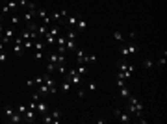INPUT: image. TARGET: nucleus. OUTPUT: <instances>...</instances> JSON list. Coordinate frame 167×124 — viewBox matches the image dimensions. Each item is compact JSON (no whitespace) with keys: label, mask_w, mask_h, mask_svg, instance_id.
Segmentation results:
<instances>
[{"label":"nucleus","mask_w":167,"mask_h":124,"mask_svg":"<svg viewBox=\"0 0 167 124\" xmlns=\"http://www.w3.org/2000/svg\"><path fill=\"white\" fill-rule=\"evenodd\" d=\"M76 35H78V32L73 28V30H69V33H67V39H73V41H76Z\"/></svg>","instance_id":"30"},{"label":"nucleus","mask_w":167,"mask_h":124,"mask_svg":"<svg viewBox=\"0 0 167 124\" xmlns=\"http://www.w3.org/2000/svg\"><path fill=\"white\" fill-rule=\"evenodd\" d=\"M58 54L67 56V48H65V44H58Z\"/></svg>","instance_id":"37"},{"label":"nucleus","mask_w":167,"mask_h":124,"mask_svg":"<svg viewBox=\"0 0 167 124\" xmlns=\"http://www.w3.org/2000/svg\"><path fill=\"white\" fill-rule=\"evenodd\" d=\"M128 100V106H126V111H128V113L132 115V117H138V119H141L143 117V104H141V100L139 98H136V96H128L126 98Z\"/></svg>","instance_id":"1"},{"label":"nucleus","mask_w":167,"mask_h":124,"mask_svg":"<svg viewBox=\"0 0 167 124\" xmlns=\"http://www.w3.org/2000/svg\"><path fill=\"white\" fill-rule=\"evenodd\" d=\"M63 80H67V82H71V85L73 87H82V76L76 72V69L73 67V69H67V74H63Z\"/></svg>","instance_id":"2"},{"label":"nucleus","mask_w":167,"mask_h":124,"mask_svg":"<svg viewBox=\"0 0 167 124\" xmlns=\"http://www.w3.org/2000/svg\"><path fill=\"white\" fill-rule=\"evenodd\" d=\"M117 67H119V71H121V72H126V74H130V76H132V72H134V67H132V65H128V63H125V61H121Z\"/></svg>","instance_id":"8"},{"label":"nucleus","mask_w":167,"mask_h":124,"mask_svg":"<svg viewBox=\"0 0 167 124\" xmlns=\"http://www.w3.org/2000/svg\"><path fill=\"white\" fill-rule=\"evenodd\" d=\"M6 6H8V9H9V11H15V9L19 8V2H15V0H9Z\"/></svg>","instance_id":"26"},{"label":"nucleus","mask_w":167,"mask_h":124,"mask_svg":"<svg viewBox=\"0 0 167 124\" xmlns=\"http://www.w3.org/2000/svg\"><path fill=\"white\" fill-rule=\"evenodd\" d=\"M30 109H33V111H36V107H37V102H30V106H28Z\"/></svg>","instance_id":"45"},{"label":"nucleus","mask_w":167,"mask_h":124,"mask_svg":"<svg viewBox=\"0 0 167 124\" xmlns=\"http://www.w3.org/2000/svg\"><path fill=\"white\" fill-rule=\"evenodd\" d=\"M47 59H48L50 63H56V65H58V63H65V61H67L65 56H63V54H58V52L48 54V56H47Z\"/></svg>","instance_id":"5"},{"label":"nucleus","mask_w":167,"mask_h":124,"mask_svg":"<svg viewBox=\"0 0 167 124\" xmlns=\"http://www.w3.org/2000/svg\"><path fill=\"white\" fill-rule=\"evenodd\" d=\"M2 13H4V15H8V13H9V9H8V6H6V4H4V8H2Z\"/></svg>","instance_id":"46"},{"label":"nucleus","mask_w":167,"mask_h":124,"mask_svg":"<svg viewBox=\"0 0 167 124\" xmlns=\"http://www.w3.org/2000/svg\"><path fill=\"white\" fill-rule=\"evenodd\" d=\"M37 91L43 95V96H47V95H50V89H48V85H45V83H41V85H37Z\"/></svg>","instance_id":"16"},{"label":"nucleus","mask_w":167,"mask_h":124,"mask_svg":"<svg viewBox=\"0 0 167 124\" xmlns=\"http://www.w3.org/2000/svg\"><path fill=\"white\" fill-rule=\"evenodd\" d=\"M113 115L119 119V122H122V124H128V122H132V115L128 113V111H126V113H125V111H121V109H113Z\"/></svg>","instance_id":"4"},{"label":"nucleus","mask_w":167,"mask_h":124,"mask_svg":"<svg viewBox=\"0 0 167 124\" xmlns=\"http://www.w3.org/2000/svg\"><path fill=\"white\" fill-rule=\"evenodd\" d=\"M22 119H24L26 122H33V120L37 119V111H33V109H30V107H28V111H26L24 115H22Z\"/></svg>","instance_id":"7"},{"label":"nucleus","mask_w":167,"mask_h":124,"mask_svg":"<svg viewBox=\"0 0 167 124\" xmlns=\"http://www.w3.org/2000/svg\"><path fill=\"white\" fill-rule=\"evenodd\" d=\"M22 120H24V119H22V115H20V113H15L13 117L9 119V122H13V124H19V122H22Z\"/></svg>","instance_id":"25"},{"label":"nucleus","mask_w":167,"mask_h":124,"mask_svg":"<svg viewBox=\"0 0 167 124\" xmlns=\"http://www.w3.org/2000/svg\"><path fill=\"white\" fill-rule=\"evenodd\" d=\"M20 22H22V17H19V15L11 17V26H17V24H20Z\"/></svg>","instance_id":"27"},{"label":"nucleus","mask_w":167,"mask_h":124,"mask_svg":"<svg viewBox=\"0 0 167 124\" xmlns=\"http://www.w3.org/2000/svg\"><path fill=\"white\" fill-rule=\"evenodd\" d=\"M74 54H76V63H85V56H87V54H85L82 48H76Z\"/></svg>","instance_id":"10"},{"label":"nucleus","mask_w":167,"mask_h":124,"mask_svg":"<svg viewBox=\"0 0 167 124\" xmlns=\"http://www.w3.org/2000/svg\"><path fill=\"white\" fill-rule=\"evenodd\" d=\"M47 71H48V72H56V63H50V61H48V63H47Z\"/></svg>","instance_id":"36"},{"label":"nucleus","mask_w":167,"mask_h":124,"mask_svg":"<svg viewBox=\"0 0 167 124\" xmlns=\"http://www.w3.org/2000/svg\"><path fill=\"white\" fill-rule=\"evenodd\" d=\"M119 89H121V98H125V100H126V98L130 96V89H128V85H125V87H119Z\"/></svg>","instance_id":"23"},{"label":"nucleus","mask_w":167,"mask_h":124,"mask_svg":"<svg viewBox=\"0 0 167 124\" xmlns=\"http://www.w3.org/2000/svg\"><path fill=\"white\" fill-rule=\"evenodd\" d=\"M152 67H154V61L152 59H145L143 61V69H152Z\"/></svg>","instance_id":"32"},{"label":"nucleus","mask_w":167,"mask_h":124,"mask_svg":"<svg viewBox=\"0 0 167 124\" xmlns=\"http://www.w3.org/2000/svg\"><path fill=\"white\" fill-rule=\"evenodd\" d=\"M26 4H28V0H19V6L20 8H26Z\"/></svg>","instance_id":"44"},{"label":"nucleus","mask_w":167,"mask_h":124,"mask_svg":"<svg viewBox=\"0 0 167 124\" xmlns=\"http://www.w3.org/2000/svg\"><path fill=\"white\" fill-rule=\"evenodd\" d=\"M36 32H37V35L43 39V37L48 33V26H47V24H37V30H36Z\"/></svg>","instance_id":"12"},{"label":"nucleus","mask_w":167,"mask_h":124,"mask_svg":"<svg viewBox=\"0 0 167 124\" xmlns=\"http://www.w3.org/2000/svg\"><path fill=\"white\" fill-rule=\"evenodd\" d=\"M165 61H167V59H165V54H163V56H162V58L158 59V65H165Z\"/></svg>","instance_id":"42"},{"label":"nucleus","mask_w":167,"mask_h":124,"mask_svg":"<svg viewBox=\"0 0 167 124\" xmlns=\"http://www.w3.org/2000/svg\"><path fill=\"white\" fill-rule=\"evenodd\" d=\"M26 111H28V106H24V104H19V106H17V113H20V115H24Z\"/></svg>","instance_id":"29"},{"label":"nucleus","mask_w":167,"mask_h":124,"mask_svg":"<svg viewBox=\"0 0 167 124\" xmlns=\"http://www.w3.org/2000/svg\"><path fill=\"white\" fill-rule=\"evenodd\" d=\"M60 15H61V19H67V17H69L71 13H69L67 9H61V11H60Z\"/></svg>","instance_id":"40"},{"label":"nucleus","mask_w":167,"mask_h":124,"mask_svg":"<svg viewBox=\"0 0 167 124\" xmlns=\"http://www.w3.org/2000/svg\"><path fill=\"white\" fill-rule=\"evenodd\" d=\"M97 87H98L97 82H89V83H87V89H89V91H97Z\"/></svg>","instance_id":"34"},{"label":"nucleus","mask_w":167,"mask_h":124,"mask_svg":"<svg viewBox=\"0 0 167 124\" xmlns=\"http://www.w3.org/2000/svg\"><path fill=\"white\" fill-rule=\"evenodd\" d=\"M117 85L119 87H125L126 85V80H125V78H121V76H117Z\"/></svg>","instance_id":"38"},{"label":"nucleus","mask_w":167,"mask_h":124,"mask_svg":"<svg viewBox=\"0 0 167 124\" xmlns=\"http://www.w3.org/2000/svg\"><path fill=\"white\" fill-rule=\"evenodd\" d=\"M36 111H37V117H41V115H45V113H48V104H45L43 100H39Z\"/></svg>","instance_id":"6"},{"label":"nucleus","mask_w":167,"mask_h":124,"mask_svg":"<svg viewBox=\"0 0 167 124\" xmlns=\"http://www.w3.org/2000/svg\"><path fill=\"white\" fill-rule=\"evenodd\" d=\"M76 20H78V15H69L65 19V24L69 26V28H74L76 26Z\"/></svg>","instance_id":"13"},{"label":"nucleus","mask_w":167,"mask_h":124,"mask_svg":"<svg viewBox=\"0 0 167 124\" xmlns=\"http://www.w3.org/2000/svg\"><path fill=\"white\" fill-rule=\"evenodd\" d=\"M22 48H24V50H30V48H33V41H32V39H26L24 43H22Z\"/></svg>","instance_id":"28"},{"label":"nucleus","mask_w":167,"mask_h":124,"mask_svg":"<svg viewBox=\"0 0 167 124\" xmlns=\"http://www.w3.org/2000/svg\"><path fill=\"white\" fill-rule=\"evenodd\" d=\"M26 85L28 87H36V80H26Z\"/></svg>","instance_id":"41"},{"label":"nucleus","mask_w":167,"mask_h":124,"mask_svg":"<svg viewBox=\"0 0 167 124\" xmlns=\"http://www.w3.org/2000/svg\"><path fill=\"white\" fill-rule=\"evenodd\" d=\"M33 58H36V59H43L45 58V50H36V52H33Z\"/></svg>","instance_id":"33"},{"label":"nucleus","mask_w":167,"mask_h":124,"mask_svg":"<svg viewBox=\"0 0 167 124\" xmlns=\"http://www.w3.org/2000/svg\"><path fill=\"white\" fill-rule=\"evenodd\" d=\"M85 63H97V56H95V54L85 56Z\"/></svg>","instance_id":"31"},{"label":"nucleus","mask_w":167,"mask_h":124,"mask_svg":"<svg viewBox=\"0 0 167 124\" xmlns=\"http://www.w3.org/2000/svg\"><path fill=\"white\" fill-rule=\"evenodd\" d=\"M58 87H60V91H61V93H69L71 89H73L71 82H67V80H63L61 83H58Z\"/></svg>","instance_id":"11"},{"label":"nucleus","mask_w":167,"mask_h":124,"mask_svg":"<svg viewBox=\"0 0 167 124\" xmlns=\"http://www.w3.org/2000/svg\"><path fill=\"white\" fill-rule=\"evenodd\" d=\"M126 44V43H125ZM126 50H128V54H138V44H134V43H130V44H126Z\"/></svg>","instance_id":"22"},{"label":"nucleus","mask_w":167,"mask_h":124,"mask_svg":"<svg viewBox=\"0 0 167 124\" xmlns=\"http://www.w3.org/2000/svg\"><path fill=\"white\" fill-rule=\"evenodd\" d=\"M8 61V54L2 50V52H0V63H6Z\"/></svg>","instance_id":"39"},{"label":"nucleus","mask_w":167,"mask_h":124,"mask_svg":"<svg viewBox=\"0 0 167 124\" xmlns=\"http://www.w3.org/2000/svg\"><path fill=\"white\" fill-rule=\"evenodd\" d=\"M43 83H45V85H48L50 95H56V93H58V83H56V80H54L50 74H45V76H43Z\"/></svg>","instance_id":"3"},{"label":"nucleus","mask_w":167,"mask_h":124,"mask_svg":"<svg viewBox=\"0 0 167 124\" xmlns=\"http://www.w3.org/2000/svg\"><path fill=\"white\" fill-rule=\"evenodd\" d=\"M76 72L80 74V76L87 74V67H85V63H78V67H76Z\"/></svg>","instance_id":"19"},{"label":"nucleus","mask_w":167,"mask_h":124,"mask_svg":"<svg viewBox=\"0 0 167 124\" xmlns=\"http://www.w3.org/2000/svg\"><path fill=\"white\" fill-rule=\"evenodd\" d=\"M65 48H67V52H74L78 47H76V41H73V39H67L65 41Z\"/></svg>","instance_id":"14"},{"label":"nucleus","mask_w":167,"mask_h":124,"mask_svg":"<svg viewBox=\"0 0 167 124\" xmlns=\"http://www.w3.org/2000/svg\"><path fill=\"white\" fill-rule=\"evenodd\" d=\"M13 54L15 56H22V54H24V48H22V44H13Z\"/></svg>","instance_id":"21"},{"label":"nucleus","mask_w":167,"mask_h":124,"mask_svg":"<svg viewBox=\"0 0 167 124\" xmlns=\"http://www.w3.org/2000/svg\"><path fill=\"white\" fill-rule=\"evenodd\" d=\"M87 28V20L85 19H82V17H78V20H76V26H74V30L76 32H84Z\"/></svg>","instance_id":"9"},{"label":"nucleus","mask_w":167,"mask_h":124,"mask_svg":"<svg viewBox=\"0 0 167 124\" xmlns=\"http://www.w3.org/2000/svg\"><path fill=\"white\" fill-rule=\"evenodd\" d=\"M4 113H6V117H8V120H9L11 117H13V115L17 113V111H15L13 107H11V106H4Z\"/></svg>","instance_id":"17"},{"label":"nucleus","mask_w":167,"mask_h":124,"mask_svg":"<svg viewBox=\"0 0 167 124\" xmlns=\"http://www.w3.org/2000/svg\"><path fill=\"white\" fill-rule=\"evenodd\" d=\"M128 37H130V39H136L138 35H136V32H130V33H128Z\"/></svg>","instance_id":"47"},{"label":"nucleus","mask_w":167,"mask_h":124,"mask_svg":"<svg viewBox=\"0 0 167 124\" xmlns=\"http://www.w3.org/2000/svg\"><path fill=\"white\" fill-rule=\"evenodd\" d=\"M33 50H45V41L43 39H36L33 41Z\"/></svg>","instance_id":"18"},{"label":"nucleus","mask_w":167,"mask_h":124,"mask_svg":"<svg viewBox=\"0 0 167 124\" xmlns=\"http://www.w3.org/2000/svg\"><path fill=\"white\" fill-rule=\"evenodd\" d=\"M50 115H52V119H54V124H60V119H61V111H60V109H52Z\"/></svg>","instance_id":"15"},{"label":"nucleus","mask_w":167,"mask_h":124,"mask_svg":"<svg viewBox=\"0 0 167 124\" xmlns=\"http://www.w3.org/2000/svg\"><path fill=\"white\" fill-rule=\"evenodd\" d=\"M41 83H43V76H39V78H36V87H37V85H41Z\"/></svg>","instance_id":"43"},{"label":"nucleus","mask_w":167,"mask_h":124,"mask_svg":"<svg viewBox=\"0 0 167 124\" xmlns=\"http://www.w3.org/2000/svg\"><path fill=\"white\" fill-rule=\"evenodd\" d=\"M56 72H58V74H67V67H65V63H58V65H56Z\"/></svg>","instance_id":"20"},{"label":"nucleus","mask_w":167,"mask_h":124,"mask_svg":"<svg viewBox=\"0 0 167 124\" xmlns=\"http://www.w3.org/2000/svg\"><path fill=\"white\" fill-rule=\"evenodd\" d=\"M50 15V19H52V22H61L63 19H61V15H60V11H54V13H48Z\"/></svg>","instance_id":"24"},{"label":"nucleus","mask_w":167,"mask_h":124,"mask_svg":"<svg viewBox=\"0 0 167 124\" xmlns=\"http://www.w3.org/2000/svg\"><path fill=\"white\" fill-rule=\"evenodd\" d=\"M113 37H115V41H119V43H122V39H125L121 32H113Z\"/></svg>","instance_id":"35"},{"label":"nucleus","mask_w":167,"mask_h":124,"mask_svg":"<svg viewBox=\"0 0 167 124\" xmlns=\"http://www.w3.org/2000/svg\"><path fill=\"white\" fill-rule=\"evenodd\" d=\"M4 47H6V44H4L2 41H0V52H2V50H4Z\"/></svg>","instance_id":"48"}]
</instances>
